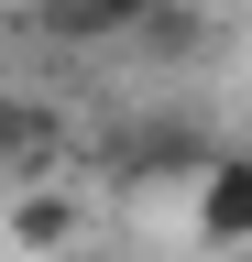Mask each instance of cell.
<instances>
[{
  "instance_id": "cell-3",
  "label": "cell",
  "mask_w": 252,
  "mask_h": 262,
  "mask_svg": "<svg viewBox=\"0 0 252 262\" xmlns=\"http://www.w3.org/2000/svg\"><path fill=\"white\" fill-rule=\"evenodd\" d=\"M44 153H55V120L22 98V110H11V186H33V175H44Z\"/></svg>"
},
{
  "instance_id": "cell-5",
  "label": "cell",
  "mask_w": 252,
  "mask_h": 262,
  "mask_svg": "<svg viewBox=\"0 0 252 262\" xmlns=\"http://www.w3.org/2000/svg\"><path fill=\"white\" fill-rule=\"evenodd\" d=\"M66 219H77L66 196H22V241H33V251H44V241H66Z\"/></svg>"
},
{
  "instance_id": "cell-2",
  "label": "cell",
  "mask_w": 252,
  "mask_h": 262,
  "mask_svg": "<svg viewBox=\"0 0 252 262\" xmlns=\"http://www.w3.org/2000/svg\"><path fill=\"white\" fill-rule=\"evenodd\" d=\"M153 0H33V33L44 44H121V33H143Z\"/></svg>"
},
{
  "instance_id": "cell-4",
  "label": "cell",
  "mask_w": 252,
  "mask_h": 262,
  "mask_svg": "<svg viewBox=\"0 0 252 262\" xmlns=\"http://www.w3.org/2000/svg\"><path fill=\"white\" fill-rule=\"evenodd\" d=\"M143 44H153V55H186V44H198V11H176V0H153V11H143Z\"/></svg>"
},
{
  "instance_id": "cell-1",
  "label": "cell",
  "mask_w": 252,
  "mask_h": 262,
  "mask_svg": "<svg viewBox=\"0 0 252 262\" xmlns=\"http://www.w3.org/2000/svg\"><path fill=\"white\" fill-rule=\"evenodd\" d=\"M186 219H198L208 251H241L252 241V153H219L198 186H186Z\"/></svg>"
}]
</instances>
